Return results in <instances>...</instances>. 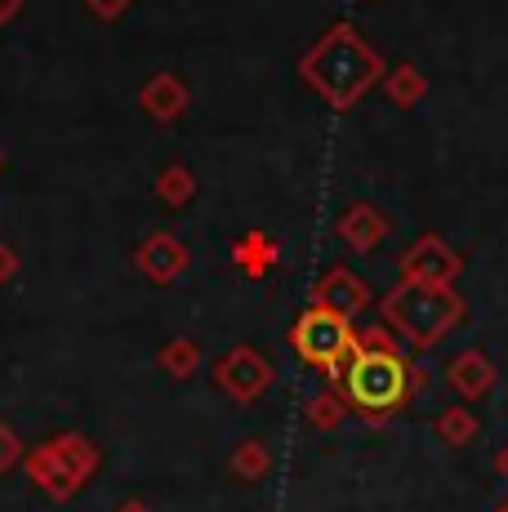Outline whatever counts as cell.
<instances>
[{
  "label": "cell",
  "instance_id": "2",
  "mask_svg": "<svg viewBox=\"0 0 508 512\" xmlns=\"http://www.w3.org/2000/svg\"><path fill=\"white\" fill-rule=\"evenodd\" d=\"M330 388H339L348 415H357L370 428H384L424 388V370L406 357L402 343H384V348L379 343H357L339 383H330Z\"/></svg>",
  "mask_w": 508,
  "mask_h": 512
},
{
  "label": "cell",
  "instance_id": "22",
  "mask_svg": "<svg viewBox=\"0 0 508 512\" xmlns=\"http://www.w3.org/2000/svg\"><path fill=\"white\" fill-rule=\"evenodd\" d=\"M23 272V259H18V250L9 241H0V285H9Z\"/></svg>",
  "mask_w": 508,
  "mask_h": 512
},
{
  "label": "cell",
  "instance_id": "20",
  "mask_svg": "<svg viewBox=\"0 0 508 512\" xmlns=\"http://www.w3.org/2000/svg\"><path fill=\"white\" fill-rule=\"evenodd\" d=\"M23 459H27V446H23V437H18V428L0 419V477H9Z\"/></svg>",
  "mask_w": 508,
  "mask_h": 512
},
{
  "label": "cell",
  "instance_id": "21",
  "mask_svg": "<svg viewBox=\"0 0 508 512\" xmlns=\"http://www.w3.org/2000/svg\"><path fill=\"white\" fill-rule=\"evenodd\" d=\"M85 9H90L99 23H116V18H125V9L134 5V0H81Z\"/></svg>",
  "mask_w": 508,
  "mask_h": 512
},
{
  "label": "cell",
  "instance_id": "5",
  "mask_svg": "<svg viewBox=\"0 0 508 512\" xmlns=\"http://www.w3.org/2000/svg\"><path fill=\"white\" fill-rule=\"evenodd\" d=\"M290 348H295V357L304 366L326 374L330 383H339L348 357L357 352V326L348 317H339V312L321 308V303H308L299 312V321L290 326Z\"/></svg>",
  "mask_w": 508,
  "mask_h": 512
},
{
  "label": "cell",
  "instance_id": "9",
  "mask_svg": "<svg viewBox=\"0 0 508 512\" xmlns=\"http://www.w3.org/2000/svg\"><path fill=\"white\" fill-rule=\"evenodd\" d=\"M188 263H192L188 245H183L174 232H148L139 241V250H134V268H139L152 285H174L183 272H188Z\"/></svg>",
  "mask_w": 508,
  "mask_h": 512
},
{
  "label": "cell",
  "instance_id": "1",
  "mask_svg": "<svg viewBox=\"0 0 508 512\" xmlns=\"http://www.w3.org/2000/svg\"><path fill=\"white\" fill-rule=\"evenodd\" d=\"M388 63L379 49L357 32L348 18L330 23L326 32L299 54V81L308 85L330 112H353L370 90H379Z\"/></svg>",
  "mask_w": 508,
  "mask_h": 512
},
{
  "label": "cell",
  "instance_id": "13",
  "mask_svg": "<svg viewBox=\"0 0 508 512\" xmlns=\"http://www.w3.org/2000/svg\"><path fill=\"white\" fill-rule=\"evenodd\" d=\"M232 263H237V272L241 277H250V281H263L268 272H277V263H281V245L272 241L268 232H241L237 241H232Z\"/></svg>",
  "mask_w": 508,
  "mask_h": 512
},
{
  "label": "cell",
  "instance_id": "27",
  "mask_svg": "<svg viewBox=\"0 0 508 512\" xmlns=\"http://www.w3.org/2000/svg\"><path fill=\"white\" fill-rule=\"evenodd\" d=\"M0 170H5V152H0Z\"/></svg>",
  "mask_w": 508,
  "mask_h": 512
},
{
  "label": "cell",
  "instance_id": "4",
  "mask_svg": "<svg viewBox=\"0 0 508 512\" xmlns=\"http://www.w3.org/2000/svg\"><path fill=\"white\" fill-rule=\"evenodd\" d=\"M103 468V455L85 432H54L45 446H32L23 459V472L45 499L72 504Z\"/></svg>",
  "mask_w": 508,
  "mask_h": 512
},
{
  "label": "cell",
  "instance_id": "19",
  "mask_svg": "<svg viewBox=\"0 0 508 512\" xmlns=\"http://www.w3.org/2000/svg\"><path fill=\"white\" fill-rule=\"evenodd\" d=\"M304 415H308V423L317 432H335L339 423L348 419V406H344V397H339V388H321V392H312L308 397Z\"/></svg>",
  "mask_w": 508,
  "mask_h": 512
},
{
  "label": "cell",
  "instance_id": "24",
  "mask_svg": "<svg viewBox=\"0 0 508 512\" xmlns=\"http://www.w3.org/2000/svg\"><path fill=\"white\" fill-rule=\"evenodd\" d=\"M495 472H500V477L508 481V441H504V450H500V455H495Z\"/></svg>",
  "mask_w": 508,
  "mask_h": 512
},
{
  "label": "cell",
  "instance_id": "23",
  "mask_svg": "<svg viewBox=\"0 0 508 512\" xmlns=\"http://www.w3.org/2000/svg\"><path fill=\"white\" fill-rule=\"evenodd\" d=\"M18 14H23V0H0V32H5Z\"/></svg>",
  "mask_w": 508,
  "mask_h": 512
},
{
  "label": "cell",
  "instance_id": "18",
  "mask_svg": "<svg viewBox=\"0 0 508 512\" xmlns=\"http://www.w3.org/2000/svg\"><path fill=\"white\" fill-rule=\"evenodd\" d=\"M156 366H161L170 379H179V383H188L192 374H197L205 366V357H201V343L197 339H170V343H161V352H156Z\"/></svg>",
  "mask_w": 508,
  "mask_h": 512
},
{
  "label": "cell",
  "instance_id": "17",
  "mask_svg": "<svg viewBox=\"0 0 508 512\" xmlns=\"http://www.w3.org/2000/svg\"><path fill=\"white\" fill-rule=\"evenodd\" d=\"M156 196H161L170 210H183V205H192L197 201V174L188 170L183 161H170V165H161L156 170Z\"/></svg>",
  "mask_w": 508,
  "mask_h": 512
},
{
  "label": "cell",
  "instance_id": "14",
  "mask_svg": "<svg viewBox=\"0 0 508 512\" xmlns=\"http://www.w3.org/2000/svg\"><path fill=\"white\" fill-rule=\"evenodd\" d=\"M379 90H384V98L393 107L410 112V107H419L428 98V81H424V72H419L415 63H397V67H388V72H384Z\"/></svg>",
  "mask_w": 508,
  "mask_h": 512
},
{
  "label": "cell",
  "instance_id": "10",
  "mask_svg": "<svg viewBox=\"0 0 508 512\" xmlns=\"http://www.w3.org/2000/svg\"><path fill=\"white\" fill-rule=\"evenodd\" d=\"M446 383H451V392L459 401H482L495 392V383H500V366L491 361V352L482 348H464L451 357V366H446Z\"/></svg>",
  "mask_w": 508,
  "mask_h": 512
},
{
  "label": "cell",
  "instance_id": "15",
  "mask_svg": "<svg viewBox=\"0 0 508 512\" xmlns=\"http://www.w3.org/2000/svg\"><path fill=\"white\" fill-rule=\"evenodd\" d=\"M433 432L446 441L451 450H464V446H473L477 437H482V419L468 410V401H455V406H446L442 415L433 419Z\"/></svg>",
  "mask_w": 508,
  "mask_h": 512
},
{
  "label": "cell",
  "instance_id": "11",
  "mask_svg": "<svg viewBox=\"0 0 508 512\" xmlns=\"http://www.w3.org/2000/svg\"><path fill=\"white\" fill-rule=\"evenodd\" d=\"M335 232H339V241H344L353 254H375L379 245L388 241L393 223H388V214L379 210V205L353 201V205H344V214L335 219Z\"/></svg>",
  "mask_w": 508,
  "mask_h": 512
},
{
  "label": "cell",
  "instance_id": "16",
  "mask_svg": "<svg viewBox=\"0 0 508 512\" xmlns=\"http://www.w3.org/2000/svg\"><path fill=\"white\" fill-rule=\"evenodd\" d=\"M228 472L237 481H246V486H254V481H263L272 472V450L259 437H241L228 455Z\"/></svg>",
  "mask_w": 508,
  "mask_h": 512
},
{
  "label": "cell",
  "instance_id": "3",
  "mask_svg": "<svg viewBox=\"0 0 508 512\" xmlns=\"http://www.w3.org/2000/svg\"><path fill=\"white\" fill-rule=\"evenodd\" d=\"M468 317V299L455 285H424V281H397L379 299V321L415 352H428L459 330Z\"/></svg>",
  "mask_w": 508,
  "mask_h": 512
},
{
  "label": "cell",
  "instance_id": "6",
  "mask_svg": "<svg viewBox=\"0 0 508 512\" xmlns=\"http://www.w3.org/2000/svg\"><path fill=\"white\" fill-rule=\"evenodd\" d=\"M210 374H214V388H219L228 401H237V406H254V401L277 383V366H272V357L263 348H254V343H237V348H228L210 366Z\"/></svg>",
  "mask_w": 508,
  "mask_h": 512
},
{
  "label": "cell",
  "instance_id": "8",
  "mask_svg": "<svg viewBox=\"0 0 508 512\" xmlns=\"http://www.w3.org/2000/svg\"><path fill=\"white\" fill-rule=\"evenodd\" d=\"M370 299H375L370 281L357 277L348 263H335L326 277H317V285H312V303H321V308L339 312V317H348V321H357L361 312L370 308Z\"/></svg>",
  "mask_w": 508,
  "mask_h": 512
},
{
  "label": "cell",
  "instance_id": "12",
  "mask_svg": "<svg viewBox=\"0 0 508 512\" xmlns=\"http://www.w3.org/2000/svg\"><path fill=\"white\" fill-rule=\"evenodd\" d=\"M139 107H143L148 121L174 125L192 107V90H188V81H183L179 72H152L148 85L139 90Z\"/></svg>",
  "mask_w": 508,
  "mask_h": 512
},
{
  "label": "cell",
  "instance_id": "25",
  "mask_svg": "<svg viewBox=\"0 0 508 512\" xmlns=\"http://www.w3.org/2000/svg\"><path fill=\"white\" fill-rule=\"evenodd\" d=\"M116 512H152L148 504H143V499H125V504L121 508H116Z\"/></svg>",
  "mask_w": 508,
  "mask_h": 512
},
{
  "label": "cell",
  "instance_id": "7",
  "mask_svg": "<svg viewBox=\"0 0 508 512\" xmlns=\"http://www.w3.org/2000/svg\"><path fill=\"white\" fill-rule=\"evenodd\" d=\"M464 272V254L446 241L442 232H424L410 241L402 254V281H424V285H455Z\"/></svg>",
  "mask_w": 508,
  "mask_h": 512
},
{
  "label": "cell",
  "instance_id": "26",
  "mask_svg": "<svg viewBox=\"0 0 508 512\" xmlns=\"http://www.w3.org/2000/svg\"><path fill=\"white\" fill-rule=\"evenodd\" d=\"M495 512H508V495L500 499V504H495Z\"/></svg>",
  "mask_w": 508,
  "mask_h": 512
}]
</instances>
